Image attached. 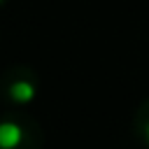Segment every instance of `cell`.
Segmentation results:
<instances>
[{"label": "cell", "instance_id": "obj_1", "mask_svg": "<svg viewBox=\"0 0 149 149\" xmlns=\"http://www.w3.org/2000/svg\"><path fill=\"white\" fill-rule=\"evenodd\" d=\"M21 137H23V133H21L19 123H14V121L0 123V149H16Z\"/></svg>", "mask_w": 149, "mask_h": 149}, {"label": "cell", "instance_id": "obj_2", "mask_svg": "<svg viewBox=\"0 0 149 149\" xmlns=\"http://www.w3.org/2000/svg\"><path fill=\"white\" fill-rule=\"evenodd\" d=\"M9 98L14 100V102H19V105H26V102H30L33 98H35V84L33 81H28V79H16V81H12L9 84Z\"/></svg>", "mask_w": 149, "mask_h": 149}, {"label": "cell", "instance_id": "obj_3", "mask_svg": "<svg viewBox=\"0 0 149 149\" xmlns=\"http://www.w3.org/2000/svg\"><path fill=\"white\" fill-rule=\"evenodd\" d=\"M144 140L149 142V123H147V128H144Z\"/></svg>", "mask_w": 149, "mask_h": 149}, {"label": "cell", "instance_id": "obj_4", "mask_svg": "<svg viewBox=\"0 0 149 149\" xmlns=\"http://www.w3.org/2000/svg\"><path fill=\"white\" fill-rule=\"evenodd\" d=\"M2 2H5V0H0V5H2Z\"/></svg>", "mask_w": 149, "mask_h": 149}]
</instances>
